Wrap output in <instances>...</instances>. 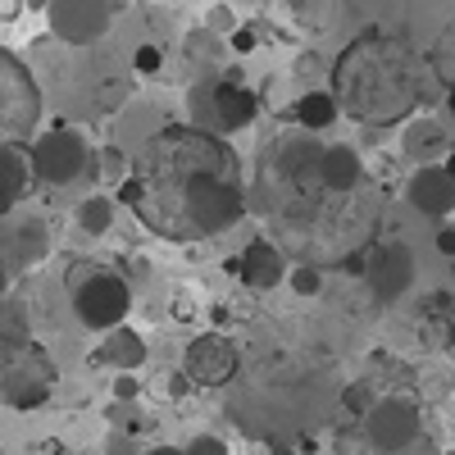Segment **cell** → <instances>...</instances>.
Masks as SVG:
<instances>
[{
  "label": "cell",
  "mask_w": 455,
  "mask_h": 455,
  "mask_svg": "<svg viewBox=\"0 0 455 455\" xmlns=\"http://www.w3.org/2000/svg\"><path fill=\"white\" fill-rule=\"evenodd\" d=\"M119 201L164 242H205L246 214L242 160L223 137L173 124L141 141Z\"/></svg>",
  "instance_id": "1"
},
{
  "label": "cell",
  "mask_w": 455,
  "mask_h": 455,
  "mask_svg": "<svg viewBox=\"0 0 455 455\" xmlns=\"http://www.w3.org/2000/svg\"><path fill=\"white\" fill-rule=\"evenodd\" d=\"M319 156L323 146L310 132L278 137L264 150L255 182V210L278 233V246L300 251L306 264L323 255L347 259L351 251H360L369 233V210H355L364 192L355 196L328 192L319 178Z\"/></svg>",
  "instance_id": "2"
},
{
  "label": "cell",
  "mask_w": 455,
  "mask_h": 455,
  "mask_svg": "<svg viewBox=\"0 0 455 455\" xmlns=\"http://www.w3.org/2000/svg\"><path fill=\"white\" fill-rule=\"evenodd\" d=\"M433 64L405 36L369 28L332 60V100L364 128H396L424 105Z\"/></svg>",
  "instance_id": "3"
},
{
  "label": "cell",
  "mask_w": 455,
  "mask_h": 455,
  "mask_svg": "<svg viewBox=\"0 0 455 455\" xmlns=\"http://www.w3.org/2000/svg\"><path fill=\"white\" fill-rule=\"evenodd\" d=\"M28 164H32V178L46 182V187H73L83 178L96 182V173H100V160L92 156V146L83 141V132H73L64 124L42 132L28 146Z\"/></svg>",
  "instance_id": "4"
},
{
  "label": "cell",
  "mask_w": 455,
  "mask_h": 455,
  "mask_svg": "<svg viewBox=\"0 0 455 455\" xmlns=\"http://www.w3.org/2000/svg\"><path fill=\"white\" fill-rule=\"evenodd\" d=\"M192 109H196V128L228 137V132H242V128L255 124L259 100L237 73H223V78H210L192 92Z\"/></svg>",
  "instance_id": "5"
},
{
  "label": "cell",
  "mask_w": 455,
  "mask_h": 455,
  "mask_svg": "<svg viewBox=\"0 0 455 455\" xmlns=\"http://www.w3.org/2000/svg\"><path fill=\"white\" fill-rule=\"evenodd\" d=\"M42 119V92L19 55L0 51V146H23Z\"/></svg>",
  "instance_id": "6"
},
{
  "label": "cell",
  "mask_w": 455,
  "mask_h": 455,
  "mask_svg": "<svg viewBox=\"0 0 455 455\" xmlns=\"http://www.w3.org/2000/svg\"><path fill=\"white\" fill-rule=\"evenodd\" d=\"M51 392H55V360L36 341H28L10 364H0V401L10 410H36L51 401Z\"/></svg>",
  "instance_id": "7"
},
{
  "label": "cell",
  "mask_w": 455,
  "mask_h": 455,
  "mask_svg": "<svg viewBox=\"0 0 455 455\" xmlns=\"http://www.w3.org/2000/svg\"><path fill=\"white\" fill-rule=\"evenodd\" d=\"M128 310H132V287L119 274H87L78 287H73V315L96 332L124 328Z\"/></svg>",
  "instance_id": "8"
},
{
  "label": "cell",
  "mask_w": 455,
  "mask_h": 455,
  "mask_svg": "<svg viewBox=\"0 0 455 455\" xmlns=\"http://www.w3.org/2000/svg\"><path fill=\"white\" fill-rule=\"evenodd\" d=\"M182 369L201 387H228L237 378V369H242V355H237V347L223 332H201V337L187 341Z\"/></svg>",
  "instance_id": "9"
},
{
  "label": "cell",
  "mask_w": 455,
  "mask_h": 455,
  "mask_svg": "<svg viewBox=\"0 0 455 455\" xmlns=\"http://www.w3.org/2000/svg\"><path fill=\"white\" fill-rule=\"evenodd\" d=\"M364 437H369L373 451H383V455H396V451L414 446L419 442V405H410L401 396L378 401L364 414Z\"/></svg>",
  "instance_id": "10"
},
{
  "label": "cell",
  "mask_w": 455,
  "mask_h": 455,
  "mask_svg": "<svg viewBox=\"0 0 455 455\" xmlns=\"http://www.w3.org/2000/svg\"><path fill=\"white\" fill-rule=\"evenodd\" d=\"M414 278H419V269H414V255H410L405 246H396V242L378 246V251L369 255V264H364V283H369L373 300H383V306H396V300H405L410 287H414Z\"/></svg>",
  "instance_id": "11"
},
{
  "label": "cell",
  "mask_w": 455,
  "mask_h": 455,
  "mask_svg": "<svg viewBox=\"0 0 455 455\" xmlns=\"http://www.w3.org/2000/svg\"><path fill=\"white\" fill-rule=\"evenodd\" d=\"M114 19L109 0H51V28L68 46H92Z\"/></svg>",
  "instance_id": "12"
},
{
  "label": "cell",
  "mask_w": 455,
  "mask_h": 455,
  "mask_svg": "<svg viewBox=\"0 0 455 455\" xmlns=\"http://www.w3.org/2000/svg\"><path fill=\"white\" fill-rule=\"evenodd\" d=\"M228 269H233L246 287H255V291H269V287H278L283 283V274H287V259H283V246L278 242H269V237H255L237 259H228Z\"/></svg>",
  "instance_id": "13"
},
{
  "label": "cell",
  "mask_w": 455,
  "mask_h": 455,
  "mask_svg": "<svg viewBox=\"0 0 455 455\" xmlns=\"http://www.w3.org/2000/svg\"><path fill=\"white\" fill-rule=\"evenodd\" d=\"M405 201L428 219H446L455 210V178L446 173V164L414 169V178L405 182Z\"/></svg>",
  "instance_id": "14"
},
{
  "label": "cell",
  "mask_w": 455,
  "mask_h": 455,
  "mask_svg": "<svg viewBox=\"0 0 455 455\" xmlns=\"http://www.w3.org/2000/svg\"><path fill=\"white\" fill-rule=\"evenodd\" d=\"M319 178H323L328 192L355 196V192H364V160L355 156V146H323Z\"/></svg>",
  "instance_id": "15"
},
{
  "label": "cell",
  "mask_w": 455,
  "mask_h": 455,
  "mask_svg": "<svg viewBox=\"0 0 455 455\" xmlns=\"http://www.w3.org/2000/svg\"><path fill=\"white\" fill-rule=\"evenodd\" d=\"M32 164H28V150L23 146H0V219L14 214V205L28 196L32 187Z\"/></svg>",
  "instance_id": "16"
},
{
  "label": "cell",
  "mask_w": 455,
  "mask_h": 455,
  "mask_svg": "<svg viewBox=\"0 0 455 455\" xmlns=\"http://www.w3.org/2000/svg\"><path fill=\"white\" fill-rule=\"evenodd\" d=\"M405 156L414 160V164H433L437 156H451V141H446V128L437 124V119H414L410 124V132H405Z\"/></svg>",
  "instance_id": "17"
},
{
  "label": "cell",
  "mask_w": 455,
  "mask_h": 455,
  "mask_svg": "<svg viewBox=\"0 0 455 455\" xmlns=\"http://www.w3.org/2000/svg\"><path fill=\"white\" fill-rule=\"evenodd\" d=\"M100 360L114 364L119 373H132V369L146 360V341H141L132 328H114V332L100 341Z\"/></svg>",
  "instance_id": "18"
},
{
  "label": "cell",
  "mask_w": 455,
  "mask_h": 455,
  "mask_svg": "<svg viewBox=\"0 0 455 455\" xmlns=\"http://www.w3.org/2000/svg\"><path fill=\"white\" fill-rule=\"evenodd\" d=\"M28 347V315L10 296H0V364H10Z\"/></svg>",
  "instance_id": "19"
},
{
  "label": "cell",
  "mask_w": 455,
  "mask_h": 455,
  "mask_svg": "<svg viewBox=\"0 0 455 455\" xmlns=\"http://www.w3.org/2000/svg\"><path fill=\"white\" fill-rule=\"evenodd\" d=\"M296 124L306 128V132H323V128H332L337 119H341V109H337V100H332V92H306L296 100Z\"/></svg>",
  "instance_id": "20"
},
{
  "label": "cell",
  "mask_w": 455,
  "mask_h": 455,
  "mask_svg": "<svg viewBox=\"0 0 455 455\" xmlns=\"http://www.w3.org/2000/svg\"><path fill=\"white\" fill-rule=\"evenodd\" d=\"M46 251V233H42V223H19V233H10V246L0 251L5 255L10 269H28V264Z\"/></svg>",
  "instance_id": "21"
},
{
  "label": "cell",
  "mask_w": 455,
  "mask_h": 455,
  "mask_svg": "<svg viewBox=\"0 0 455 455\" xmlns=\"http://www.w3.org/2000/svg\"><path fill=\"white\" fill-rule=\"evenodd\" d=\"M109 223H114V201L100 196V192H92L78 205V228H83V233H92V237H100V233H109Z\"/></svg>",
  "instance_id": "22"
},
{
  "label": "cell",
  "mask_w": 455,
  "mask_h": 455,
  "mask_svg": "<svg viewBox=\"0 0 455 455\" xmlns=\"http://www.w3.org/2000/svg\"><path fill=\"white\" fill-rule=\"evenodd\" d=\"M433 73H437V78H446V83H455V23L437 36V46H433Z\"/></svg>",
  "instance_id": "23"
},
{
  "label": "cell",
  "mask_w": 455,
  "mask_h": 455,
  "mask_svg": "<svg viewBox=\"0 0 455 455\" xmlns=\"http://www.w3.org/2000/svg\"><path fill=\"white\" fill-rule=\"evenodd\" d=\"M319 283H323L319 264H296V269H291V287H296V296H315Z\"/></svg>",
  "instance_id": "24"
},
{
  "label": "cell",
  "mask_w": 455,
  "mask_h": 455,
  "mask_svg": "<svg viewBox=\"0 0 455 455\" xmlns=\"http://www.w3.org/2000/svg\"><path fill=\"white\" fill-rule=\"evenodd\" d=\"M132 68L146 73V78H150V73H160V68H164V51H160V46H137V51H132Z\"/></svg>",
  "instance_id": "25"
},
{
  "label": "cell",
  "mask_w": 455,
  "mask_h": 455,
  "mask_svg": "<svg viewBox=\"0 0 455 455\" xmlns=\"http://www.w3.org/2000/svg\"><path fill=\"white\" fill-rule=\"evenodd\" d=\"M228 46H233L237 55H251L255 51V28H233L228 32Z\"/></svg>",
  "instance_id": "26"
},
{
  "label": "cell",
  "mask_w": 455,
  "mask_h": 455,
  "mask_svg": "<svg viewBox=\"0 0 455 455\" xmlns=\"http://www.w3.org/2000/svg\"><path fill=\"white\" fill-rule=\"evenodd\" d=\"M182 455H228V446H223L219 437H196V442L187 446Z\"/></svg>",
  "instance_id": "27"
},
{
  "label": "cell",
  "mask_w": 455,
  "mask_h": 455,
  "mask_svg": "<svg viewBox=\"0 0 455 455\" xmlns=\"http://www.w3.org/2000/svg\"><path fill=\"white\" fill-rule=\"evenodd\" d=\"M341 401H347V405H351L355 414H369V410H373V405H369V392H364V387H347V396H341Z\"/></svg>",
  "instance_id": "28"
},
{
  "label": "cell",
  "mask_w": 455,
  "mask_h": 455,
  "mask_svg": "<svg viewBox=\"0 0 455 455\" xmlns=\"http://www.w3.org/2000/svg\"><path fill=\"white\" fill-rule=\"evenodd\" d=\"M437 251L446 259H455V228H437Z\"/></svg>",
  "instance_id": "29"
},
{
  "label": "cell",
  "mask_w": 455,
  "mask_h": 455,
  "mask_svg": "<svg viewBox=\"0 0 455 455\" xmlns=\"http://www.w3.org/2000/svg\"><path fill=\"white\" fill-rule=\"evenodd\" d=\"M23 14V0H0V19H19Z\"/></svg>",
  "instance_id": "30"
},
{
  "label": "cell",
  "mask_w": 455,
  "mask_h": 455,
  "mask_svg": "<svg viewBox=\"0 0 455 455\" xmlns=\"http://www.w3.org/2000/svg\"><path fill=\"white\" fill-rule=\"evenodd\" d=\"M114 392H119V401L124 396H137V383H132V378H119V387H114Z\"/></svg>",
  "instance_id": "31"
},
{
  "label": "cell",
  "mask_w": 455,
  "mask_h": 455,
  "mask_svg": "<svg viewBox=\"0 0 455 455\" xmlns=\"http://www.w3.org/2000/svg\"><path fill=\"white\" fill-rule=\"evenodd\" d=\"M109 455H132V446H128L124 437H114V446H109Z\"/></svg>",
  "instance_id": "32"
},
{
  "label": "cell",
  "mask_w": 455,
  "mask_h": 455,
  "mask_svg": "<svg viewBox=\"0 0 455 455\" xmlns=\"http://www.w3.org/2000/svg\"><path fill=\"white\" fill-rule=\"evenodd\" d=\"M5 283H10V264H5V255H0V296H5Z\"/></svg>",
  "instance_id": "33"
},
{
  "label": "cell",
  "mask_w": 455,
  "mask_h": 455,
  "mask_svg": "<svg viewBox=\"0 0 455 455\" xmlns=\"http://www.w3.org/2000/svg\"><path fill=\"white\" fill-rule=\"evenodd\" d=\"M446 109H451V119H455V83H446Z\"/></svg>",
  "instance_id": "34"
},
{
  "label": "cell",
  "mask_w": 455,
  "mask_h": 455,
  "mask_svg": "<svg viewBox=\"0 0 455 455\" xmlns=\"http://www.w3.org/2000/svg\"><path fill=\"white\" fill-rule=\"evenodd\" d=\"M146 455H182V451H173V446H156V451H146Z\"/></svg>",
  "instance_id": "35"
},
{
  "label": "cell",
  "mask_w": 455,
  "mask_h": 455,
  "mask_svg": "<svg viewBox=\"0 0 455 455\" xmlns=\"http://www.w3.org/2000/svg\"><path fill=\"white\" fill-rule=\"evenodd\" d=\"M446 173L455 178V150H451V156H446Z\"/></svg>",
  "instance_id": "36"
},
{
  "label": "cell",
  "mask_w": 455,
  "mask_h": 455,
  "mask_svg": "<svg viewBox=\"0 0 455 455\" xmlns=\"http://www.w3.org/2000/svg\"><path fill=\"white\" fill-rule=\"evenodd\" d=\"M451 278H455V259H451Z\"/></svg>",
  "instance_id": "37"
},
{
  "label": "cell",
  "mask_w": 455,
  "mask_h": 455,
  "mask_svg": "<svg viewBox=\"0 0 455 455\" xmlns=\"http://www.w3.org/2000/svg\"><path fill=\"white\" fill-rule=\"evenodd\" d=\"M451 150H455V141H451Z\"/></svg>",
  "instance_id": "38"
}]
</instances>
